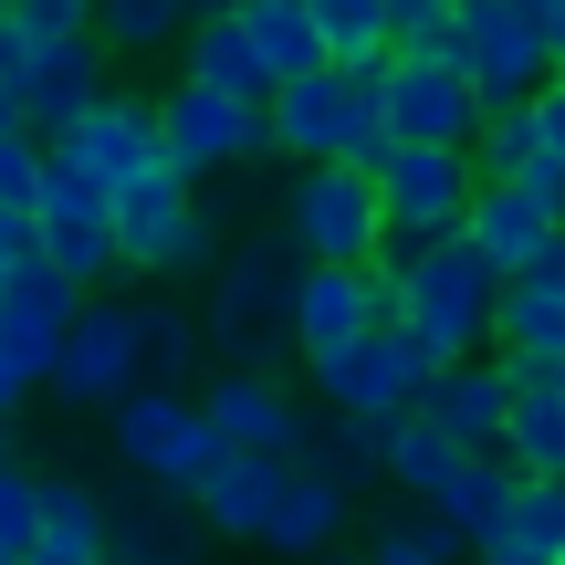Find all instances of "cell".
Returning <instances> with one entry per match:
<instances>
[{
    "instance_id": "cell-1",
    "label": "cell",
    "mask_w": 565,
    "mask_h": 565,
    "mask_svg": "<svg viewBox=\"0 0 565 565\" xmlns=\"http://www.w3.org/2000/svg\"><path fill=\"white\" fill-rule=\"evenodd\" d=\"M200 324H210V366H231V377H282V356H303L294 345V273H282L273 231L263 242H231Z\"/></svg>"
},
{
    "instance_id": "cell-2",
    "label": "cell",
    "mask_w": 565,
    "mask_h": 565,
    "mask_svg": "<svg viewBox=\"0 0 565 565\" xmlns=\"http://www.w3.org/2000/svg\"><path fill=\"white\" fill-rule=\"evenodd\" d=\"M408 335L429 345V366H471L503 356V273L471 242H440L408 263Z\"/></svg>"
},
{
    "instance_id": "cell-3",
    "label": "cell",
    "mask_w": 565,
    "mask_h": 565,
    "mask_svg": "<svg viewBox=\"0 0 565 565\" xmlns=\"http://www.w3.org/2000/svg\"><path fill=\"white\" fill-rule=\"evenodd\" d=\"M105 440H116V461L137 471L147 492H189V503H200V482L231 461L210 408H200V387H137V398L105 419Z\"/></svg>"
},
{
    "instance_id": "cell-4",
    "label": "cell",
    "mask_w": 565,
    "mask_h": 565,
    "mask_svg": "<svg viewBox=\"0 0 565 565\" xmlns=\"http://www.w3.org/2000/svg\"><path fill=\"white\" fill-rule=\"evenodd\" d=\"M545 21H555V0H461V74L482 84V105H492V116L534 105V95L565 74Z\"/></svg>"
},
{
    "instance_id": "cell-5",
    "label": "cell",
    "mask_w": 565,
    "mask_h": 565,
    "mask_svg": "<svg viewBox=\"0 0 565 565\" xmlns=\"http://www.w3.org/2000/svg\"><path fill=\"white\" fill-rule=\"evenodd\" d=\"M315 377V408H335V419H366V429H408L429 408V387H440V366H429L419 335H356L345 356L303 366Z\"/></svg>"
},
{
    "instance_id": "cell-6",
    "label": "cell",
    "mask_w": 565,
    "mask_h": 565,
    "mask_svg": "<svg viewBox=\"0 0 565 565\" xmlns=\"http://www.w3.org/2000/svg\"><path fill=\"white\" fill-rule=\"evenodd\" d=\"M282 242L303 252V263H335V273H366L387 252V200L366 168H303L294 189H282Z\"/></svg>"
},
{
    "instance_id": "cell-7",
    "label": "cell",
    "mask_w": 565,
    "mask_h": 565,
    "mask_svg": "<svg viewBox=\"0 0 565 565\" xmlns=\"http://www.w3.org/2000/svg\"><path fill=\"white\" fill-rule=\"evenodd\" d=\"M377 200H387V252H440L482 210V168L461 147H398L377 168Z\"/></svg>"
},
{
    "instance_id": "cell-8",
    "label": "cell",
    "mask_w": 565,
    "mask_h": 565,
    "mask_svg": "<svg viewBox=\"0 0 565 565\" xmlns=\"http://www.w3.org/2000/svg\"><path fill=\"white\" fill-rule=\"evenodd\" d=\"M158 126H168V168H179L189 189H210L221 168L273 158V105H242V95H221V84H189V74L158 95Z\"/></svg>"
},
{
    "instance_id": "cell-9",
    "label": "cell",
    "mask_w": 565,
    "mask_h": 565,
    "mask_svg": "<svg viewBox=\"0 0 565 565\" xmlns=\"http://www.w3.org/2000/svg\"><path fill=\"white\" fill-rule=\"evenodd\" d=\"M387 137L398 147H482V126H492V105H482V84L461 74V63H419V53H398L387 63Z\"/></svg>"
},
{
    "instance_id": "cell-10",
    "label": "cell",
    "mask_w": 565,
    "mask_h": 565,
    "mask_svg": "<svg viewBox=\"0 0 565 565\" xmlns=\"http://www.w3.org/2000/svg\"><path fill=\"white\" fill-rule=\"evenodd\" d=\"M42 263H53L74 294H95V282L126 273V242H116V189L84 179V168L53 158V189H42Z\"/></svg>"
},
{
    "instance_id": "cell-11",
    "label": "cell",
    "mask_w": 565,
    "mask_h": 565,
    "mask_svg": "<svg viewBox=\"0 0 565 565\" xmlns=\"http://www.w3.org/2000/svg\"><path fill=\"white\" fill-rule=\"evenodd\" d=\"M147 387V335H137V303H84V324H74V345H63V377H53V398L63 408H105L116 419L126 398Z\"/></svg>"
},
{
    "instance_id": "cell-12",
    "label": "cell",
    "mask_w": 565,
    "mask_h": 565,
    "mask_svg": "<svg viewBox=\"0 0 565 565\" xmlns=\"http://www.w3.org/2000/svg\"><path fill=\"white\" fill-rule=\"evenodd\" d=\"M84 303H95V294H74L53 263H32V273L0 282V356L21 366V387H53L63 377V345H74Z\"/></svg>"
},
{
    "instance_id": "cell-13",
    "label": "cell",
    "mask_w": 565,
    "mask_h": 565,
    "mask_svg": "<svg viewBox=\"0 0 565 565\" xmlns=\"http://www.w3.org/2000/svg\"><path fill=\"white\" fill-rule=\"evenodd\" d=\"M53 158H63V168H84V179H105V189L126 200L137 179H158V168H168V126H158V95H105L95 116H84L74 137L53 147Z\"/></svg>"
},
{
    "instance_id": "cell-14",
    "label": "cell",
    "mask_w": 565,
    "mask_h": 565,
    "mask_svg": "<svg viewBox=\"0 0 565 565\" xmlns=\"http://www.w3.org/2000/svg\"><path fill=\"white\" fill-rule=\"evenodd\" d=\"M200 408L221 429V450H252V461H303V429H315V408L282 398V377H231V366H210Z\"/></svg>"
},
{
    "instance_id": "cell-15",
    "label": "cell",
    "mask_w": 565,
    "mask_h": 565,
    "mask_svg": "<svg viewBox=\"0 0 565 565\" xmlns=\"http://www.w3.org/2000/svg\"><path fill=\"white\" fill-rule=\"evenodd\" d=\"M356 335H377V263H366V273L294 263V345H303V366L345 356Z\"/></svg>"
},
{
    "instance_id": "cell-16",
    "label": "cell",
    "mask_w": 565,
    "mask_h": 565,
    "mask_svg": "<svg viewBox=\"0 0 565 565\" xmlns=\"http://www.w3.org/2000/svg\"><path fill=\"white\" fill-rule=\"evenodd\" d=\"M513 408H524V377H513L503 356H471V366H440V387H429L419 419H440L471 461H492V450H503V429H513Z\"/></svg>"
},
{
    "instance_id": "cell-17",
    "label": "cell",
    "mask_w": 565,
    "mask_h": 565,
    "mask_svg": "<svg viewBox=\"0 0 565 565\" xmlns=\"http://www.w3.org/2000/svg\"><path fill=\"white\" fill-rule=\"evenodd\" d=\"M471 252H482L503 282H534V273H555V252H565V221L534 189H482V210H471V231H461Z\"/></svg>"
},
{
    "instance_id": "cell-18",
    "label": "cell",
    "mask_w": 565,
    "mask_h": 565,
    "mask_svg": "<svg viewBox=\"0 0 565 565\" xmlns=\"http://www.w3.org/2000/svg\"><path fill=\"white\" fill-rule=\"evenodd\" d=\"M282 492H294V461H252V450H231V461L200 482V524L221 534V545H273Z\"/></svg>"
},
{
    "instance_id": "cell-19",
    "label": "cell",
    "mask_w": 565,
    "mask_h": 565,
    "mask_svg": "<svg viewBox=\"0 0 565 565\" xmlns=\"http://www.w3.org/2000/svg\"><path fill=\"white\" fill-rule=\"evenodd\" d=\"M105 95H116V84H105V42L42 53V63H32V84H21V126H32L42 147H63V137H74V126L105 105Z\"/></svg>"
},
{
    "instance_id": "cell-20",
    "label": "cell",
    "mask_w": 565,
    "mask_h": 565,
    "mask_svg": "<svg viewBox=\"0 0 565 565\" xmlns=\"http://www.w3.org/2000/svg\"><path fill=\"white\" fill-rule=\"evenodd\" d=\"M189 524H200L189 492H126L105 503V565H189Z\"/></svg>"
},
{
    "instance_id": "cell-21",
    "label": "cell",
    "mask_w": 565,
    "mask_h": 565,
    "mask_svg": "<svg viewBox=\"0 0 565 565\" xmlns=\"http://www.w3.org/2000/svg\"><path fill=\"white\" fill-rule=\"evenodd\" d=\"M503 366L513 377H555L565 366V273L503 282Z\"/></svg>"
},
{
    "instance_id": "cell-22",
    "label": "cell",
    "mask_w": 565,
    "mask_h": 565,
    "mask_svg": "<svg viewBox=\"0 0 565 565\" xmlns=\"http://www.w3.org/2000/svg\"><path fill=\"white\" fill-rule=\"evenodd\" d=\"M429 513H440V524L461 534L471 555H482V545H503V534H513V513H524V471H513L503 450H492V461H461V482H450Z\"/></svg>"
},
{
    "instance_id": "cell-23",
    "label": "cell",
    "mask_w": 565,
    "mask_h": 565,
    "mask_svg": "<svg viewBox=\"0 0 565 565\" xmlns=\"http://www.w3.org/2000/svg\"><path fill=\"white\" fill-rule=\"evenodd\" d=\"M179 74H189V84H221V95H242V105H273V95H282L242 11H210L200 32H189V63H179Z\"/></svg>"
},
{
    "instance_id": "cell-24",
    "label": "cell",
    "mask_w": 565,
    "mask_h": 565,
    "mask_svg": "<svg viewBox=\"0 0 565 565\" xmlns=\"http://www.w3.org/2000/svg\"><path fill=\"white\" fill-rule=\"evenodd\" d=\"M294 471H315V482H335L345 503H356L366 482H387V429H366V419H335V408H315V429H303V461Z\"/></svg>"
},
{
    "instance_id": "cell-25",
    "label": "cell",
    "mask_w": 565,
    "mask_h": 565,
    "mask_svg": "<svg viewBox=\"0 0 565 565\" xmlns=\"http://www.w3.org/2000/svg\"><path fill=\"white\" fill-rule=\"evenodd\" d=\"M345 524H356V503H345L335 482H315V471H294V492H282V513H273V545H263V555H294V565H315V555H345Z\"/></svg>"
},
{
    "instance_id": "cell-26",
    "label": "cell",
    "mask_w": 565,
    "mask_h": 565,
    "mask_svg": "<svg viewBox=\"0 0 565 565\" xmlns=\"http://www.w3.org/2000/svg\"><path fill=\"white\" fill-rule=\"evenodd\" d=\"M242 21H252V42H263L273 84L335 74V53H324V21H315V0H242Z\"/></svg>"
},
{
    "instance_id": "cell-27",
    "label": "cell",
    "mask_w": 565,
    "mask_h": 565,
    "mask_svg": "<svg viewBox=\"0 0 565 565\" xmlns=\"http://www.w3.org/2000/svg\"><path fill=\"white\" fill-rule=\"evenodd\" d=\"M189 32H200V0H95V42L126 53V63L189 53Z\"/></svg>"
},
{
    "instance_id": "cell-28",
    "label": "cell",
    "mask_w": 565,
    "mask_h": 565,
    "mask_svg": "<svg viewBox=\"0 0 565 565\" xmlns=\"http://www.w3.org/2000/svg\"><path fill=\"white\" fill-rule=\"evenodd\" d=\"M461 461H471V450L450 440L440 419H408V429H387V492H408V503H419V513L440 503L450 482H461Z\"/></svg>"
},
{
    "instance_id": "cell-29",
    "label": "cell",
    "mask_w": 565,
    "mask_h": 565,
    "mask_svg": "<svg viewBox=\"0 0 565 565\" xmlns=\"http://www.w3.org/2000/svg\"><path fill=\"white\" fill-rule=\"evenodd\" d=\"M137 335H147V387H189V366L210 356V324L189 315L179 294H147L137 303Z\"/></svg>"
},
{
    "instance_id": "cell-30",
    "label": "cell",
    "mask_w": 565,
    "mask_h": 565,
    "mask_svg": "<svg viewBox=\"0 0 565 565\" xmlns=\"http://www.w3.org/2000/svg\"><path fill=\"white\" fill-rule=\"evenodd\" d=\"M503 461L524 471V482H565V398L545 377H524V408H513V429H503Z\"/></svg>"
},
{
    "instance_id": "cell-31",
    "label": "cell",
    "mask_w": 565,
    "mask_h": 565,
    "mask_svg": "<svg viewBox=\"0 0 565 565\" xmlns=\"http://www.w3.org/2000/svg\"><path fill=\"white\" fill-rule=\"evenodd\" d=\"M366 565H471V545L440 524V513L408 503V513H387V524L366 534Z\"/></svg>"
},
{
    "instance_id": "cell-32",
    "label": "cell",
    "mask_w": 565,
    "mask_h": 565,
    "mask_svg": "<svg viewBox=\"0 0 565 565\" xmlns=\"http://www.w3.org/2000/svg\"><path fill=\"white\" fill-rule=\"evenodd\" d=\"M42 545H63V555H105V492L53 482V471H42Z\"/></svg>"
},
{
    "instance_id": "cell-33",
    "label": "cell",
    "mask_w": 565,
    "mask_h": 565,
    "mask_svg": "<svg viewBox=\"0 0 565 565\" xmlns=\"http://www.w3.org/2000/svg\"><path fill=\"white\" fill-rule=\"evenodd\" d=\"M42 189H53V147H42L32 126H11V137H0V210L42 221Z\"/></svg>"
},
{
    "instance_id": "cell-34",
    "label": "cell",
    "mask_w": 565,
    "mask_h": 565,
    "mask_svg": "<svg viewBox=\"0 0 565 565\" xmlns=\"http://www.w3.org/2000/svg\"><path fill=\"white\" fill-rule=\"evenodd\" d=\"M11 32L32 53H74V42H95V0H11Z\"/></svg>"
},
{
    "instance_id": "cell-35",
    "label": "cell",
    "mask_w": 565,
    "mask_h": 565,
    "mask_svg": "<svg viewBox=\"0 0 565 565\" xmlns=\"http://www.w3.org/2000/svg\"><path fill=\"white\" fill-rule=\"evenodd\" d=\"M0 555H42V471H0Z\"/></svg>"
},
{
    "instance_id": "cell-36",
    "label": "cell",
    "mask_w": 565,
    "mask_h": 565,
    "mask_svg": "<svg viewBox=\"0 0 565 565\" xmlns=\"http://www.w3.org/2000/svg\"><path fill=\"white\" fill-rule=\"evenodd\" d=\"M513 545L524 555H565V482H524V513H513Z\"/></svg>"
},
{
    "instance_id": "cell-37",
    "label": "cell",
    "mask_w": 565,
    "mask_h": 565,
    "mask_svg": "<svg viewBox=\"0 0 565 565\" xmlns=\"http://www.w3.org/2000/svg\"><path fill=\"white\" fill-rule=\"evenodd\" d=\"M42 263V221H21V210H0V282Z\"/></svg>"
},
{
    "instance_id": "cell-38",
    "label": "cell",
    "mask_w": 565,
    "mask_h": 565,
    "mask_svg": "<svg viewBox=\"0 0 565 565\" xmlns=\"http://www.w3.org/2000/svg\"><path fill=\"white\" fill-rule=\"evenodd\" d=\"M534 126H545V158L565 168V74L545 84V95H534Z\"/></svg>"
},
{
    "instance_id": "cell-39",
    "label": "cell",
    "mask_w": 565,
    "mask_h": 565,
    "mask_svg": "<svg viewBox=\"0 0 565 565\" xmlns=\"http://www.w3.org/2000/svg\"><path fill=\"white\" fill-rule=\"evenodd\" d=\"M450 11H461V0H387V21H398V42H408V32H429V21H450Z\"/></svg>"
},
{
    "instance_id": "cell-40",
    "label": "cell",
    "mask_w": 565,
    "mask_h": 565,
    "mask_svg": "<svg viewBox=\"0 0 565 565\" xmlns=\"http://www.w3.org/2000/svg\"><path fill=\"white\" fill-rule=\"evenodd\" d=\"M21 398H32V387H21V366L0 356V419H21Z\"/></svg>"
},
{
    "instance_id": "cell-41",
    "label": "cell",
    "mask_w": 565,
    "mask_h": 565,
    "mask_svg": "<svg viewBox=\"0 0 565 565\" xmlns=\"http://www.w3.org/2000/svg\"><path fill=\"white\" fill-rule=\"evenodd\" d=\"M471 565H545V555H524V545H513V534H503V545H482Z\"/></svg>"
},
{
    "instance_id": "cell-42",
    "label": "cell",
    "mask_w": 565,
    "mask_h": 565,
    "mask_svg": "<svg viewBox=\"0 0 565 565\" xmlns=\"http://www.w3.org/2000/svg\"><path fill=\"white\" fill-rule=\"evenodd\" d=\"M0 471H21V429L11 419H0Z\"/></svg>"
},
{
    "instance_id": "cell-43",
    "label": "cell",
    "mask_w": 565,
    "mask_h": 565,
    "mask_svg": "<svg viewBox=\"0 0 565 565\" xmlns=\"http://www.w3.org/2000/svg\"><path fill=\"white\" fill-rule=\"evenodd\" d=\"M32 565H105V555H63V545H42V555H32Z\"/></svg>"
},
{
    "instance_id": "cell-44",
    "label": "cell",
    "mask_w": 565,
    "mask_h": 565,
    "mask_svg": "<svg viewBox=\"0 0 565 565\" xmlns=\"http://www.w3.org/2000/svg\"><path fill=\"white\" fill-rule=\"evenodd\" d=\"M11 126H21V95H11V84H0V137H11Z\"/></svg>"
},
{
    "instance_id": "cell-45",
    "label": "cell",
    "mask_w": 565,
    "mask_h": 565,
    "mask_svg": "<svg viewBox=\"0 0 565 565\" xmlns=\"http://www.w3.org/2000/svg\"><path fill=\"white\" fill-rule=\"evenodd\" d=\"M315 565H366V555H315Z\"/></svg>"
},
{
    "instance_id": "cell-46",
    "label": "cell",
    "mask_w": 565,
    "mask_h": 565,
    "mask_svg": "<svg viewBox=\"0 0 565 565\" xmlns=\"http://www.w3.org/2000/svg\"><path fill=\"white\" fill-rule=\"evenodd\" d=\"M545 387H555V398H565V366H555V377H545Z\"/></svg>"
},
{
    "instance_id": "cell-47",
    "label": "cell",
    "mask_w": 565,
    "mask_h": 565,
    "mask_svg": "<svg viewBox=\"0 0 565 565\" xmlns=\"http://www.w3.org/2000/svg\"><path fill=\"white\" fill-rule=\"evenodd\" d=\"M0 565H21V555H0Z\"/></svg>"
},
{
    "instance_id": "cell-48",
    "label": "cell",
    "mask_w": 565,
    "mask_h": 565,
    "mask_svg": "<svg viewBox=\"0 0 565 565\" xmlns=\"http://www.w3.org/2000/svg\"><path fill=\"white\" fill-rule=\"evenodd\" d=\"M555 565H565V555H555Z\"/></svg>"
}]
</instances>
